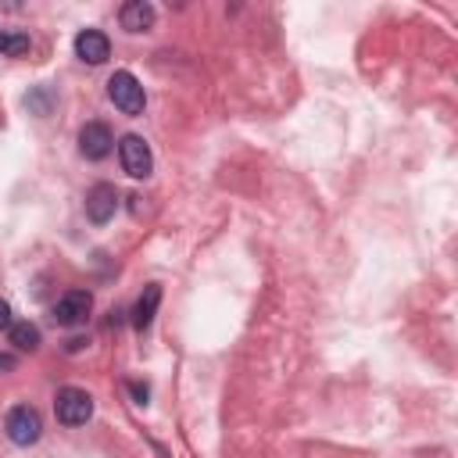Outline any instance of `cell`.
Listing matches in <instances>:
<instances>
[{
	"label": "cell",
	"instance_id": "4fadbf2b",
	"mask_svg": "<svg viewBox=\"0 0 458 458\" xmlns=\"http://www.w3.org/2000/svg\"><path fill=\"white\" fill-rule=\"evenodd\" d=\"M7 326H11V304L0 301V329H7Z\"/></svg>",
	"mask_w": 458,
	"mask_h": 458
},
{
	"label": "cell",
	"instance_id": "30bf717a",
	"mask_svg": "<svg viewBox=\"0 0 458 458\" xmlns=\"http://www.w3.org/2000/svg\"><path fill=\"white\" fill-rule=\"evenodd\" d=\"M157 304H161V286H157V283L143 286V293H140V301H136V308H132V326H136V329H147V326L154 322Z\"/></svg>",
	"mask_w": 458,
	"mask_h": 458
},
{
	"label": "cell",
	"instance_id": "3957f363",
	"mask_svg": "<svg viewBox=\"0 0 458 458\" xmlns=\"http://www.w3.org/2000/svg\"><path fill=\"white\" fill-rule=\"evenodd\" d=\"M4 429H7V437H11L18 447H29V444H36V440H39V433H43V419H39V411H36V408L18 404V408H11V411H7Z\"/></svg>",
	"mask_w": 458,
	"mask_h": 458
},
{
	"label": "cell",
	"instance_id": "7c38bea8",
	"mask_svg": "<svg viewBox=\"0 0 458 458\" xmlns=\"http://www.w3.org/2000/svg\"><path fill=\"white\" fill-rule=\"evenodd\" d=\"M11 344H14L18 351H36V347H39V329H36L32 322H14V326H11Z\"/></svg>",
	"mask_w": 458,
	"mask_h": 458
},
{
	"label": "cell",
	"instance_id": "6da1fadb",
	"mask_svg": "<svg viewBox=\"0 0 458 458\" xmlns=\"http://www.w3.org/2000/svg\"><path fill=\"white\" fill-rule=\"evenodd\" d=\"M107 97H111L114 107L125 111V114H140L143 104H147L143 86H140V79H136L132 72H114V75L107 79Z\"/></svg>",
	"mask_w": 458,
	"mask_h": 458
},
{
	"label": "cell",
	"instance_id": "9a60e30c",
	"mask_svg": "<svg viewBox=\"0 0 458 458\" xmlns=\"http://www.w3.org/2000/svg\"><path fill=\"white\" fill-rule=\"evenodd\" d=\"M0 369H4V372L14 369V358H11V354H0Z\"/></svg>",
	"mask_w": 458,
	"mask_h": 458
},
{
	"label": "cell",
	"instance_id": "8fae6325",
	"mask_svg": "<svg viewBox=\"0 0 458 458\" xmlns=\"http://www.w3.org/2000/svg\"><path fill=\"white\" fill-rule=\"evenodd\" d=\"M29 50V32L0 29V57H21Z\"/></svg>",
	"mask_w": 458,
	"mask_h": 458
},
{
	"label": "cell",
	"instance_id": "5b68a950",
	"mask_svg": "<svg viewBox=\"0 0 458 458\" xmlns=\"http://www.w3.org/2000/svg\"><path fill=\"white\" fill-rule=\"evenodd\" d=\"M93 311V293L89 290H68L57 304H54V318L57 326H82Z\"/></svg>",
	"mask_w": 458,
	"mask_h": 458
},
{
	"label": "cell",
	"instance_id": "52a82bcc",
	"mask_svg": "<svg viewBox=\"0 0 458 458\" xmlns=\"http://www.w3.org/2000/svg\"><path fill=\"white\" fill-rule=\"evenodd\" d=\"M114 211H118V190L111 182H97L86 193V218L97 222V225H104V222L114 218Z\"/></svg>",
	"mask_w": 458,
	"mask_h": 458
},
{
	"label": "cell",
	"instance_id": "8992f818",
	"mask_svg": "<svg viewBox=\"0 0 458 458\" xmlns=\"http://www.w3.org/2000/svg\"><path fill=\"white\" fill-rule=\"evenodd\" d=\"M111 147H114V136H111V129L104 122H86L79 129V150H82V157L100 161V157L111 154Z\"/></svg>",
	"mask_w": 458,
	"mask_h": 458
},
{
	"label": "cell",
	"instance_id": "277c9868",
	"mask_svg": "<svg viewBox=\"0 0 458 458\" xmlns=\"http://www.w3.org/2000/svg\"><path fill=\"white\" fill-rule=\"evenodd\" d=\"M54 411H57V422L64 426H82L89 415H93V397L79 386H64L57 390V401H54Z\"/></svg>",
	"mask_w": 458,
	"mask_h": 458
},
{
	"label": "cell",
	"instance_id": "9c48e42d",
	"mask_svg": "<svg viewBox=\"0 0 458 458\" xmlns=\"http://www.w3.org/2000/svg\"><path fill=\"white\" fill-rule=\"evenodd\" d=\"M118 21H122V29H129V32H143V29L154 25V4H147V0H129V4H122Z\"/></svg>",
	"mask_w": 458,
	"mask_h": 458
},
{
	"label": "cell",
	"instance_id": "7a4b0ae2",
	"mask_svg": "<svg viewBox=\"0 0 458 458\" xmlns=\"http://www.w3.org/2000/svg\"><path fill=\"white\" fill-rule=\"evenodd\" d=\"M118 161H122V168H125L132 179H147L150 168H154V154H150L147 140L136 136V132H129V136L118 140Z\"/></svg>",
	"mask_w": 458,
	"mask_h": 458
},
{
	"label": "cell",
	"instance_id": "5bb4252c",
	"mask_svg": "<svg viewBox=\"0 0 458 458\" xmlns=\"http://www.w3.org/2000/svg\"><path fill=\"white\" fill-rule=\"evenodd\" d=\"M132 394L140 397V404H147V386H140V383H132Z\"/></svg>",
	"mask_w": 458,
	"mask_h": 458
},
{
	"label": "cell",
	"instance_id": "ba28073f",
	"mask_svg": "<svg viewBox=\"0 0 458 458\" xmlns=\"http://www.w3.org/2000/svg\"><path fill=\"white\" fill-rule=\"evenodd\" d=\"M75 54H79L82 61H89V64H100V61H107L111 43H107L104 32H97V29H82V32L75 36Z\"/></svg>",
	"mask_w": 458,
	"mask_h": 458
}]
</instances>
